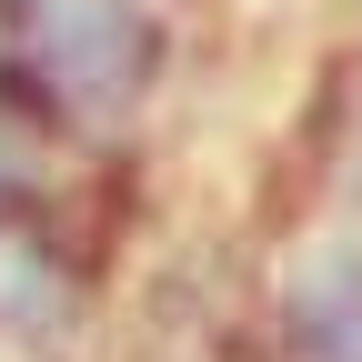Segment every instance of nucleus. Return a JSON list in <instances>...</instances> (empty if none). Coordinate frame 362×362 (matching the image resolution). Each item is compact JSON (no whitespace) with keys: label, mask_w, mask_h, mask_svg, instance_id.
<instances>
[{"label":"nucleus","mask_w":362,"mask_h":362,"mask_svg":"<svg viewBox=\"0 0 362 362\" xmlns=\"http://www.w3.org/2000/svg\"><path fill=\"white\" fill-rule=\"evenodd\" d=\"M61 141H71V131H61L51 101L30 90L21 51L0 40V202H71V192H61Z\"/></svg>","instance_id":"3"},{"label":"nucleus","mask_w":362,"mask_h":362,"mask_svg":"<svg viewBox=\"0 0 362 362\" xmlns=\"http://www.w3.org/2000/svg\"><path fill=\"white\" fill-rule=\"evenodd\" d=\"M11 51L61 131H111L161 81V21L141 0H21Z\"/></svg>","instance_id":"1"},{"label":"nucleus","mask_w":362,"mask_h":362,"mask_svg":"<svg viewBox=\"0 0 362 362\" xmlns=\"http://www.w3.org/2000/svg\"><path fill=\"white\" fill-rule=\"evenodd\" d=\"M90 322V252L71 242V202H0V342L51 362Z\"/></svg>","instance_id":"2"}]
</instances>
